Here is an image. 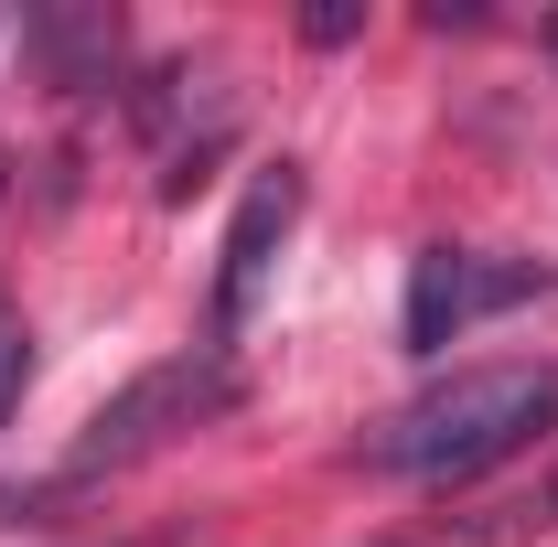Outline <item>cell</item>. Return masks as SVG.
<instances>
[{"label":"cell","instance_id":"1","mask_svg":"<svg viewBox=\"0 0 558 547\" xmlns=\"http://www.w3.org/2000/svg\"><path fill=\"white\" fill-rule=\"evenodd\" d=\"M537 429H558V365H462L429 398L387 418L365 440L376 473H418V483H473L505 451H526Z\"/></svg>","mask_w":558,"mask_h":547},{"label":"cell","instance_id":"2","mask_svg":"<svg viewBox=\"0 0 558 547\" xmlns=\"http://www.w3.org/2000/svg\"><path fill=\"white\" fill-rule=\"evenodd\" d=\"M236 398V376H226V354L215 343H194V354H172V365H150V376H130L108 409L86 418V440H75L65 473H130V462H150V451H172L183 429H205L215 409Z\"/></svg>","mask_w":558,"mask_h":547},{"label":"cell","instance_id":"3","mask_svg":"<svg viewBox=\"0 0 558 547\" xmlns=\"http://www.w3.org/2000/svg\"><path fill=\"white\" fill-rule=\"evenodd\" d=\"M537 290H558V279L526 269V258L418 247V258H409V354H451V343L473 333L484 312H515V301H537Z\"/></svg>","mask_w":558,"mask_h":547},{"label":"cell","instance_id":"4","mask_svg":"<svg viewBox=\"0 0 558 547\" xmlns=\"http://www.w3.org/2000/svg\"><path fill=\"white\" fill-rule=\"evenodd\" d=\"M290 226H301V172L269 161V172L247 183L236 226H226V269H215V354L247 333V312H258V290H269V258H279V236H290Z\"/></svg>","mask_w":558,"mask_h":547},{"label":"cell","instance_id":"5","mask_svg":"<svg viewBox=\"0 0 558 547\" xmlns=\"http://www.w3.org/2000/svg\"><path fill=\"white\" fill-rule=\"evenodd\" d=\"M22 44L44 54L54 86H108V65H119V11H33Z\"/></svg>","mask_w":558,"mask_h":547},{"label":"cell","instance_id":"6","mask_svg":"<svg viewBox=\"0 0 558 547\" xmlns=\"http://www.w3.org/2000/svg\"><path fill=\"white\" fill-rule=\"evenodd\" d=\"M22 376H33V333H22V301H0V429L22 409Z\"/></svg>","mask_w":558,"mask_h":547},{"label":"cell","instance_id":"7","mask_svg":"<svg viewBox=\"0 0 558 547\" xmlns=\"http://www.w3.org/2000/svg\"><path fill=\"white\" fill-rule=\"evenodd\" d=\"M301 33H312V44H354V33H365V0H312Z\"/></svg>","mask_w":558,"mask_h":547},{"label":"cell","instance_id":"8","mask_svg":"<svg viewBox=\"0 0 558 547\" xmlns=\"http://www.w3.org/2000/svg\"><path fill=\"white\" fill-rule=\"evenodd\" d=\"M548 526H558V494H548Z\"/></svg>","mask_w":558,"mask_h":547},{"label":"cell","instance_id":"9","mask_svg":"<svg viewBox=\"0 0 558 547\" xmlns=\"http://www.w3.org/2000/svg\"><path fill=\"white\" fill-rule=\"evenodd\" d=\"M548 54H558V22H548Z\"/></svg>","mask_w":558,"mask_h":547}]
</instances>
